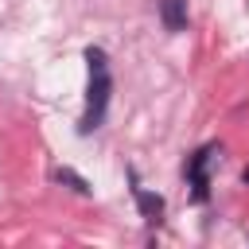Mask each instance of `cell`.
I'll return each instance as SVG.
<instances>
[{"label": "cell", "instance_id": "1", "mask_svg": "<svg viewBox=\"0 0 249 249\" xmlns=\"http://www.w3.org/2000/svg\"><path fill=\"white\" fill-rule=\"evenodd\" d=\"M109 93H113V78L109 70H89V93H86V113L78 121V132L89 136L93 128H101L105 109H109Z\"/></svg>", "mask_w": 249, "mask_h": 249}, {"label": "cell", "instance_id": "2", "mask_svg": "<svg viewBox=\"0 0 249 249\" xmlns=\"http://www.w3.org/2000/svg\"><path fill=\"white\" fill-rule=\"evenodd\" d=\"M214 152H218V144H206V148H198V152L187 160V179H191V187H195V202H206V195H210V175H206V167H210Z\"/></svg>", "mask_w": 249, "mask_h": 249}, {"label": "cell", "instance_id": "6", "mask_svg": "<svg viewBox=\"0 0 249 249\" xmlns=\"http://www.w3.org/2000/svg\"><path fill=\"white\" fill-rule=\"evenodd\" d=\"M86 66H89V70H109L105 51H101V47H86Z\"/></svg>", "mask_w": 249, "mask_h": 249}, {"label": "cell", "instance_id": "4", "mask_svg": "<svg viewBox=\"0 0 249 249\" xmlns=\"http://www.w3.org/2000/svg\"><path fill=\"white\" fill-rule=\"evenodd\" d=\"M160 19L167 31H183L187 27V0H160Z\"/></svg>", "mask_w": 249, "mask_h": 249}, {"label": "cell", "instance_id": "7", "mask_svg": "<svg viewBox=\"0 0 249 249\" xmlns=\"http://www.w3.org/2000/svg\"><path fill=\"white\" fill-rule=\"evenodd\" d=\"M241 179H245V187H249V167H245V171H241Z\"/></svg>", "mask_w": 249, "mask_h": 249}, {"label": "cell", "instance_id": "5", "mask_svg": "<svg viewBox=\"0 0 249 249\" xmlns=\"http://www.w3.org/2000/svg\"><path fill=\"white\" fill-rule=\"evenodd\" d=\"M54 179L62 183V187H70L74 195H82V198H89L93 195V187H89V179H82L74 167H54Z\"/></svg>", "mask_w": 249, "mask_h": 249}, {"label": "cell", "instance_id": "3", "mask_svg": "<svg viewBox=\"0 0 249 249\" xmlns=\"http://www.w3.org/2000/svg\"><path fill=\"white\" fill-rule=\"evenodd\" d=\"M132 198H136V206H140V214H144L148 222H160V214H163V195L144 191V187L136 183V175H132Z\"/></svg>", "mask_w": 249, "mask_h": 249}]
</instances>
